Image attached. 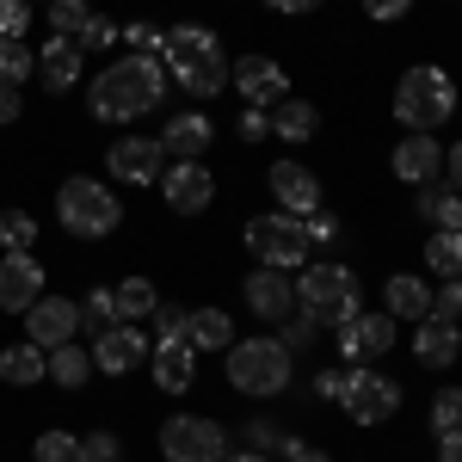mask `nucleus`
I'll use <instances>...</instances> for the list:
<instances>
[{"instance_id": "obj_9", "label": "nucleus", "mask_w": 462, "mask_h": 462, "mask_svg": "<svg viewBox=\"0 0 462 462\" xmlns=\"http://www.w3.org/2000/svg\"><path fill=\"white\" fill-rule=\"evenodd\" d=\"M346 420H357V426H383L394 407H401V383L394 376H383V370H346Z\"/></svg>"}, {"instance_id": "obj_21", "label": "nucleus", "mask_w": 462, "mask_h": 462, "mask_svg": "<svg viewBox=\"0 0 462 462\" xmlns=\"http://www.w3.org/2000/svg\"><path fill=\"white\" fill-rule=\"evenodd\" d=\"M154 383L167 394H185L198 383V352H191L185 339H161V346H154Z\"/></svg>"}, {"instance_id": "obj_43", "label": "nucleus", "mask_w": 462, "mask_h": 462, "mask_svg": "<svg viewBox=\"0 0 462 462\" xmlns=\"http://www.w3.org/2000/svg\"><path fill=\"white\" fill-rule=\"evenodd\" d=\"M124 43H136V56H154L167 43V32L161 25H124Z\"/></svg>"}, {"instance_id": "obj_10", "label": "nucleus", "mask_w": 462, "mask_h": 462, "mask_svg": "<svg viewBox=\"0 0 462 462\" xmlns=\"http://www.w3.org/2000/svg\"><path fill=\"white\" fill-rule=\"evenodd\" d=\"M74 333H80V302H69V296H37L32 309H25V339H32L37 352L69 346Z\"/></svg>"}, {"instance_id": "obj_29", "label": "nucleus", "mask_w": 462, "mask_h": 462, "mask_svg": "<svg viewBox=\"0 0 462 462\" xmlns=\"http://www.w3.org/2000/svg\"><path fill=\"white\" fill-rule=\"evenodd\" d=\"M111 296H117V320H148L154 309H161V296H154V284H148V278H124Z\"/></svg>"}, {"instance_id": "obj_24", "label": "nucleus", "mask_w": 462, "mask_h": 462, "mask_svg": "<svg viewBox=\"0 0 462 462\" xmlns=\"http://www.w3.org/2000/svg\"><path fill=\"white\" fill-rule=\"evenodd\" d=\"M210 117L204 111H185V117H173L167 124V136H161V154H173V161H198L204 148H210Z\"/></svg>"}, {"instance_id": "obj_3", "label": "nucleus", "mask_w": 462, "mask_h": 462, "mask_svg": "<svg viewBox=\"0 0 462 462\" xmlns=\"http://www.w3.org/2000/svg\"><path fill=\"white\" fill-rule=\"evenodd\" d=\"M450 111H457V80H450L444 69L420 62V69L401 74V87H394V124H401V130L431 136V130H444Z\"/></svg>"}, {"instance_id": "obj_20", "label": "nucleus", "mask_w": 462, "mask_h": 462, "mask_svg": "<svg viewBox=\"0 0 462 462\" xmlns=\"http://www.w3.org/2000/svg\"><path fill=\"white\" fill-rule=\"evenodd\" d=\"M457 352H462L457 320H438V315L420 320V333H413V357H420V364H431V370H450V364H457Z\"/></svg>"}, {"instance_id": "obj_15", "label": "nucleus", "mask_w": 462, "mask_h": 462, "mask_svg": "<svg viewBox=\"0 0 462 462\" xmlns=\"http://www.w3.org/2000/svg\"><path fill=\"white\" fill-rule=\"evenodd\" d=\"M43 296V265L32 253H6L0 259V315H25Z\"/></svg>"}, {"instance_id": "obj_12", "label": "nucleus", "mask_w": 462, "mask_h": 462, "mask_svg": "<svg viewBox=\"0 0 462 462\" xmlns=\"http://www.w3.org/2000/svg\"><path fill=\"white\" fill-rule=\"evenodd\" d=\"M161 198H167L173 216H198L216 198V179L204 173V161H173V167L161 173Z\"/></svg>"}, {"instance_id": "obj_44", "label": "nucleus", "mask_w": 462, "mask_h": 462, "mask_svg": "<svg viewBox=\"0 0 462 462\" xmlns=\"http://www.w3.org/2000/svg\"><path fill=\"white\" fill-rule=\"evenodd\" d=\"M315 333H320V320L309 315V309H302V315H296V320H290V327H284V346H296V352H302V346H309Z\"/></svg>"}, {"instance_id": "obj_35", "label": "nucleus", "mask_w": 462, "mask_h": 462, "mask_svg": "<svg viewBox=\"0 0 462 462\" xmlns=\"http://www.w3.org/2000/svg\"><path fill=\"white\" fill-rule=\"evenodd\" d=\"M80 327H87V333H106V327H117V296H111V290H93V296L80 302Z\"/></svg>"}, {"instance_id": "obj_5", "label": "nucleus", "mask_w": 462, "mask_h": 462, "mask_svg": "<svg viewBox=\"0 0 462 462\" xmlns=\"http://www.w3.org/2000/svg\"><path fill=\"white\" fill-rule=\"evenodd\" d=\"M296 302L320 320V327H346L357 320V278L346 265H302V278H296Z\"/></svg>"}, {"instance_id": "obj_27", "label": "nucleus", "mask_w": 462, "mask_h": 462, "mask_svg": "<svg viewBox=\"0 0 462 462\" xmlns=\"http://www.w3.org/2000/svg\"><path fill=\"white\" fill-rule=\"evenodd\" d=\"M93 376V352H80V346H56V352H43V383H62V389H80Z\"/></svg>"}, {"instance_id": "obj_25", "label": "nucleus", "mask_w": 462, "mask_h": 462, "mask_svg": "<svg viewBox=\"0 0 462 462\" xmlns=\"http://www.w3.org/2000/svg\"><path fill=\"white\" fill-rule=\"evenodd\" d=\"M383 302H389V315H401V320H426L431 315V284L413 278V272H394L389 284H383Z\"/></svg>"}, {"instance_id": "obj_31", "label": "nucleus", "mask_w": 462, "mask_h": 462, "mask_svg": "<svg viewBox=\"0 0 462 462\" xmlns=\"http://www.w3.org/2000/svg\"><path fill=\"white\" fill-rule=\"evenodd\" d=\"M37 69V56L25 50V37H0V87H25Z\"/></svg>"}, {"instance_id": "obj_55", "label": "nucleus", "mask_w": 462, "mask_h": 462, "mask_svg": "<svg viewBox=\"0 0 462 462\" xmlns=\"http://www.w3.org/2000/svg\"><path fill=\"white\" fill-rule=\"evenodd\" d=\"M290 462H327V457H320V450H296Z\"/></svg>"}, {"instance_id": "obj_7", "label": "nucleus", "mask_w": 462, "mask_h": 462, "mask_svg": "<svg viewBox=\"0 0 462 462\" xmlns=\"http://www.w3.org/2000/svg\"><path fill=\"white\" fill-rule=\"evenodd\" d=\"M247 253L259 265H272V272H296V265L309 259V235H302V222L284 216V210L253 216L247 222Z\"/></svg>"}, {"instance_id": "obj_53", "label": "nucleus", "mask_w": 462, "mask_h": 462, "mask_svg": "<svg viewBox=\"0 0 462 462\" xmlns=\"http://www.w3.org/2000/svg\"><path fill=\"white\" fill-rule=\"evenodd\" d=\"M272 6H278V13H315L320 0H272Z\"/></svg>"}, {"instance_id": "obj_39", "label": "nucleus", "mask_w": 462, "mask_h": 462, "mask_svg": "<svg viewBox=\"0 0 462 462\" xmlns=\"http://www.w3.org/2000/svg\"><path fill=\"white\" fill-rule=\"evenodd\" d=\"M32 25V0H0V37H25Z\"/></svg>"}, {"instance_id": "obj_51", "label": "nucleus", "mask_w": 462, "mask_h": 462, "mask_svg": "<svg viewBox=\"0 0 462 462\" xmlns=\"http://www.w3.org/2000/svg\"><path fill=\"white\" fill-rule=\"evenodd\" d=\"M19 87H0V124H13V117H19Z\"/></svg>"}, {"instance_id": "obj_42", "label": "nucleus", "mask_w": 462, "mask_h": 462, "mask_svg": "<svg viewBox=\"0 0 462 462\" xmlns=\"http://www.w3.org/2000/svg\"><path fill=\"white\" fill-rule=\"evenodd\" d=\"M80 457L87 462H117V438H111V431H87V438H80Z\"/></svg>"}, {"instance_id": "obj_6", "label": "nucleus", "mask_w": 462, "mask_h": 462, "mask_svg": "<svg viewBox=\"0 0 462 462\" xmlns=\"http://www.w3.org/2000/svg\"><path fill=\"white\" fill-rule=\"evenodd\" d=\"M228 383L241 394H284L290 346L284 339H241V346H228Z\"/></svg>"}, {"instance_id": "obj_54", "label": "nucleus", "mask_w": 462, "mask_h": 462, "mask_svg": "<svg viewBox=\"0 0 462 462\" xmlns=\"http://www.w3.org/2000/svg\"><path fill=\"white\" fill-rule=\"evenodd\" d=\"M222 462H272L265 450H241V457H222Z\"/></svg>"}, {"instance_id": "obj_8", "label": "nucleus", "mask_w": 462, "mask_h": 462, "mask_svg": "<svg viewBox=\"0 0 462 462\" xmlns=\"http://www.w3.org/2000/svg\"><path fill=\"white\" fill-rule=\"evenodd\" d=\"M161 450H167V462H222L228 457V431L216 420H198V413H173L161 426Z\"/></svg>"}, {"instance_id": "obj_2", "label": "nucleus", "mask_w": 462, "mask_h": 462, "mask_svg": "<svg viewBox=\"0 0 462 462\" xmlns=\"http://www.w3.org/2000/svg\"><path fill=\"white\" fill-rule=\"evenodd\" d=\"M161 56H167V74L185 93H198V99H210V93L228 87V56H222L210 25H173L167 43H161Z\"/></svg>"}, {"instance_id": "obj_13", "label": "nucleus", "mask_w": 462, "mask_h": 462, "mask_svg": "<svg viewBox=\"0 0 462 462\" xmlns=\"http://www.w3.org/2000/svg\"><path fill=\"white\" fill-rule=\"evenodd\" d=\"M228 80H235V87H241V99L259 106V111L278 106V99H290V74L278 69L272 56H241V62L228 69Z\"/></svg>"}, {"instance_id": "obj_23", "label": "nucleus", "mask_w": 462, "mask_h": 462, "mask_svg": "<svg viewBox=\"0 0 462 462\" xmlns=\"http://www.w3.org/2000/svg\"><path fill=\"white\" fill-rule=\"evenodd\" d=\"M185 346H191V352H228V346H235L228 309H191V315H185Z\"/></svg>"}, {"instance_id": "obj_41", "label": "nucleus", "mask_w": 462, "mask_h": 462, "mask_svg": "<svg viewBox=\"0 0 462 462\" xmlns=\"http://www.w3.org/2000/svg\"><path fill=\"white\" fill-rule=\"evenodd\" d=\"M302 235H309V247H327V241H339V222L327 210H315V216H302Z\"/></svg>"}, {"instance_id": "obj_4", "label": "nucleus", "mask_w": 462, "mask_h": 462, "mask_svg": "<svg viewBox=\"0 0 462 462\" xmlns=\"http://www.w3.org/2000/svg\"><path fill=\"white\" fill-rule=\"evenodd\" d=\"M56 222L69 235H80V241H106L111 228L124 222V204L111 198V185H99V179H69L56 191Z\"/></svg>"}, {"instance_id": "obj_11", "label": "nucleus", "mask_w": 462, "mask_h": 462, "mask_svg": "<svg viewBox=\"0 0 462 462\" xmlns=\"http://www.w3.org/2000/svg\"><path fill=\"white\" fill-rule=\"evenodd\" d=\"M111 179H124V185H161V173H167V154H161V143L154 136H117L106 154Z\"/></svg>"}, {"instance_id": "obj_45", "label": "nucleus", "mask_w": 462, "mask_h": 462, "mask_svg": "<svg viewBox=\"0 0 462 462\" xmlns=\"http://www.w3.org/2000/svg\"><path fill=\"white\" fill-rule=\"evenodd\" d=\"M241 136H247V143H259V136H272V117H265L259 106H241Z\"/></svg>"}, {"instance_id": "obj_38", "label": "nucleus", "mask_w": 462, "mask_h": 462, "mask_svg": "<svg viewBox=\"0 0 462 462\" xmlns=\"http://www.w3.org/2000/svg\"><path fill=\"white\" fill-rule=\"evenodd\" d=\"M431 315L462 320V278H444V290H431Z\"/></svg>"}, {"instance_id": "obj_49", "label": "nucleus", "mask_w": 462, "mask_h": 462, "mask_svg": "<svg viewBox=\"0 0 462 462\" xmlns=\"http://www.w3.org/2000/svg\"><path fill=\"white\" fill-rule=\"evenodd\" d=\"M407 6H413V0H364V13H370V19H401Z\"/></svg>"}, {"instance_id": "obj_40", "label": "nucleus", "mask_w": 462, "mask_h": 462, "mask_svg": "<svg viewBox=\"0 0 462 462\" xmlns=\"http://www.w3.org/2000/svg\"><path fill=\"white\" fill-rule=\"evenodd\" d=\"M117 25H111L106 13H93V19H87V32H80V50H106V43H117Z\"/></svg>"}, {"instance_id": "obj_33", "label": "nucleus", "mask_w": 462, "mask_h": 462, "mask_svg": "<svg viewBox=\"0 0 462 462\" xmlns=\"http://www.w3.org/2000/svg\"><path fill=\"white\" fill-rule=\"evenodd\" d=\"M87 19H93L87 0H50V32H56V37H80V32H87Z\"/></svg>"}, {"instance_id": "obj_52", "label": "nucleus", "mask_w": 462, "mask_h": 462, "mask_svg": "<svg viewBox=\"0 0 462 462\" xmlns=\"http://www.w3.org/2000/svg\"><path fill=\"white\" fill-rule=\"evenodd\" d=\"M444 167H450V185H457V191H462V143L450 148V154H444Z\"/></svg>"}, {"instance_id": "obj_16", "label": "nucleus", "mask_w": 462, "mask_h": 462, "mask_svg": "<svg viewBox=\"0 0 462 462\" xmlns=\"http://www.w3.org/2000/svg\"><path fill=\"white\" fill-rule=\"evenodd\" d=\"M394 346V315L383 309V315H357L339 327V357L346 364H370V357H383Z\"/></svg>"}, {"instance_id": "obj_28", "label": "nucleus", "mask_w": 462, "mask_h": 462, "mask_svg": "<svg viewBox=\"0 0 462 462\" xmlns=\"http://www.w3.org/2000/svg\"><path fill=\"white\" fill-rule=\"evenodd\" d=\"M0 383H13V389L43 383V352H37L32 339H19V346H6V352H0Z\"/></svg>"}, {"instance_id": "obj_47", "label": "nucleus", "mask_w": 462, "mask_h": 462, "mask_svg": "<svg viewBox=\"0 0 462 462\" xmlns=\"http://www.w3.org/2000/svg\"><path fill=\"white\" fill-rule=\"evenodd\" d=\"M431 222H438V228H457V235H462V198H457V191H450V198H438Z\"/></svg>"}, {"instance_id": "obj_18", "label": "nucleus", "mask_w": 462, "mask_h": 462, "mask_svg": "<svg viewBox=\"0 0 462 462\" xmlns=\"http://www.w3.org/2000/svg\"><path fill=\"white\" fill-rule=\"evenodd\" d=\"M444 173V148H438V136H401L394 143V179H407V185H431V179Z\"/></svg>"}, {"instance_id": "obj_22", "label": "nucleus", "mask_w": 462, "mask_h": 462, "mask_svg": "<svg viewBox=\"0 0 462 462\" xmlns=\"http://www.w3.org/2000/svg\"><path fill=\"white\" fill-rule=\"evenodd\" d=\"M37 74L50 80V93H69L74 80H80V37H50L37 50Z\"/></svg>"}, {"instance_id": "obj_17", "label": "nucleus", "mask_w": 462, "mask_h": 462, "mask_svg": "<svg viewBox=\"0 0 462 462\" xmlns=\"http://www.w3.org/2000/svg\"><path fill=\"white\" fill-rule=\"evenodd\" d=\"M272 191H278V210L284 216H296V222H302V216H315L320 210V179L309 173V167H296V161H278V167H272Z\"/></svg>"}, {"instance_id": "obj_32", "label": "nucleus", "mask_w": 462, "mask_h": 462, "mask_svg": "<svg viewBox=\"0 0 462 462\" xmlns=\"http://www.w3.org/2000/svg\"><path fill=\"white\" fill-rule=\"evenodd\" d=\"M32 457H37V462H87V457H80V438H74V431H37Z\"/></svg>"}, {"instance_id": "obj_37", "label": "nucleus", "mask_w": 462, "mask_h": 462, "mask_svg": "<svg viewBox=\"0 0 462 462\" xmlns=\"http://www.w3.org/2000/svg\"><path fill=\"white\" fill-rule=\"evenodd\" d=\"M431 431H462V394L457 389H444L431 401Z\"/></svg>"}, {"instance_id": "obj_50", "label": "nucleus", "mask_w": 462, "mask_h": 462, "mask_svg": "<svg viewBox=\"0 0 462 462\" xmlns=\"http://www.w3.org/2000/svg\"><path fill=\"white\" fill-rule=\"evenodd\" d=\"M438 462H462V431H438Z\"/></svg>"}, {"instance_id": "obj_34", "label": "nucleus", "mask_w": 462, "mask_h": 462, "mask_svg": "<svg viewBox=\"0 0 462 462\" xmlns=\"http://www.w3.org/2000/svg\"><path fill=\"white\" fill-rule=\"evenodd\" d=\"M32 241H37V222L25 210H0V247L6 253H32Z\"/></svg>"}, {"instance_id": "obj_14", "label": "nucleus", "mask_w": 462, "mask_h": 462, "mask_svg": "<svg viewBox=\"0 0 462 462\" xmlns=\"http://www.w3.org/2000/svg\"><path fill=\"white\" fill-rule=\"evenodd\" d=\"M143 352H148V333H136V320H117L106 333H93V370H106V376L136 370Z\"/></svg>"}, {"instance_id": "obj_46", "label": "nucleus", "mask_w": 462, "mask_h": 462, "mask_svg": "<svg viewBox=\"0 0 462 462\" xmlns=\"http://www.w3.org/2000/svg\"><path fill=\"white\" fill-rule=\"evenodd\" d=\"M154 333L161 339H185V309H154Z\"/></svg>"}, {"instance_id": "obj_1", "label": "nucleus", "mask_w": 462, "mask_h": 462, "mask_svg": "<svg viewBox=\"0 0 462 462\" xmlns=\"http://www.w3.org/2000/svg\"><path fill=\"white\" fill-rule=\"evenodd\" d=\"M167 99V62L161 56H124L99 74V87L87 93V111L99 124H130Z\"/></svg>"}, {"instance_id": "obj_26", "label": "nucleus", "mask_w": 462, "mask_h": 462, "mask_svg": "<svg viewBox=\"0 0 462 462\" xmlns=\"http://www.w3.org/2000/svg\"><path fill=\"white\" fill-rule=\"evenodd\" d=\"M320 130V111L309 99H278L272 106V136H284V143H315Z\"/></svg>"}, {"instance_id": "obj_19", "label": "nucleus", "mask_w": 462, "mask_h": 462, "mask_svg": "<svg viewBox=\"0 0 462 462\" xmlns=\"http://www.w3.org/2000/svg\"><path fill=\"white\" fill-rule=\"evenodd\" d=\"M247 309L265 320H284L290 309H296V278H284V272H272V265H259L247 278Z\"/></svg>"}, {"instance_id": "obj_36", "label": "nucleus", "mask_w": 462, "mask_h": 462, "mask_svg": "<svg viewBox=\"0 0 462 462\" xmlns=\"http://www.w3.org/2000/svg\"><path fill=\"white\" fill-rule=\"evenodd\" d=\"M247 444H253V450H265V457H272V450H284V457H296V450H302V444H296L284 426H272V420H253V426H247Z\"/></svg>"}, {"instance_id": "obj_30", "label": "nucleus", "mask_w": 462, "mask_h": 462, "mask_svg": "<svg viewBox=\"0 0 462 462\" xmlns=\"http://www.w3.org/2000/svg\"><path fill=\"white\" fill-rule=\"evenodd\" d=\"M426 265L438 272V278H462V235L457 228H438L426 241Z\"/></svg>"}, {"instance_id": "obj_48", "label": "nucleus", "mask_w": 462, "mask_h": 462, "mask_svg": "<svg viewBox=\"0 0 462 462\" xmlns=\"http://www.w3.org/2000/svg\"><path fill=\"white\" fill-rule=\"evenodd\" d=\"M315 394H320V401H339V394H346V370H327V376H315Z\"/></svg>"}]
</instances>
